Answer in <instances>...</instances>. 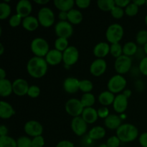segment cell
Returning a JSON list of instances; mask_svg holds the SVG:
<instances>
[{
	"label": "cell",
	"mask_w": 147,
	"mask_h": 147,
	"mask_svg": "<svg viewBox=\"0 0 147 147\" xmlns=\"http://www.w3.org/2000/svg\"><path fill=\"white\" fill-rule=\"evenodd\" d=\"M48 64L44 57L34 56L28 60L27 64V71L31 77L34 78H41L46 75Z\"/></svg>",
	"instance_id": "1"
},
{
	"label": "cell",
	"mask_w": 147,
	"mask_h": 147,
	"mask_svg": "<svg viewBox=\"0 0 147 147\" xmlns=\"http://www.w3.org/2000/svg\"><path fill=\"white\" fill-rule=\"evenodd\" d=\"M116 136L121 142L129 143L137 139L139 130L131 123H123L116 130Z\"/></svg>",
	"instance_id": "2"
},
{
	"label": "cell",
	"mask_w": 147,
	"mask_h": 147,
	"mask_svg": "<svg viewBox=\"0 0 147 147\" xmlns=\"http://www.w3.org/2000/svg\"><path fill=\"white\" fill-rule=\"evenodd\" d=\"M30 49L34 56L44 58L50 51L48 42L45 39L42 37H36L33 39L30 45Z\"/></svg>",
	"instance_id": "3"
},
{
	"label": "cell",
	"mask_w": 147,
	"mask_h": 147,
	"mask_svg": "<svg viewBox=\"0 0 147 147\" xmlns=\"http://www.w3.org/2000/svg\"><path fill=\"white\" fill-rule=\"evenodd\" d=\"M124 34V30L121 24L114 23L108 27L106 31V38L109 43L115 44L119 43L122 40Z\"/></svg>",
	"instance_id": "4"
},
{
	"label": "cell",
	"mask_w": 147,
	"mask_h": 147,
	"mask_svg": "<svg viewBox=\"0 0 147 147\" xmlns=\"http://www.w3.org/2000/svg\"><path fill=\"white\" fill-rule=\"evenodd\" d=\"M127 81L122 75H115L112 76L109 80L107 87L109 91L113 94H119L121 92L123 91L126 88Z\"/></svg>",
	"instance_id": "5"
},
{
	"label": "cell",
	"mask_w": 147,
	"mask_h": 147,
	"mask_svg": "<svg viewBox=\"0 0 147 147\" xmlns=\"http://www.w3.org/2000/svg\"><path fill=\"white\" fill-rule=\"evenodd\" d=\"M37 20L40 25L44 27H50L55 23V16L51 9L43 7L37 13Z\"/></svg>",
	"instance_id": "6"
},
{
	"label": "cell",
	"mask_w": 147,
	"mask_h": 147,
	"mask_svg": "<svg viewBox=\"0 0 147 147\" xmlns=\"http://www.w3.org/2000/svg\"><path fill=\"white\" fill-rule=\"evenodd\" d=\"M65 111L67 113L73 118L81 116L85 108L80 102V100L77 98H70L66 102Z\"/></svg>",
	"instance_id": "7"
},
{
	"label": "cell",
	"mask_w": 147,
	"mask_h": 147,
	"mask_svg": "<svg viewBox=\"0 0 147 147\" xmlns=\"http://www.w3.org/2000/svg\"><path fill=\"white\" fill-rule=\"evenodd\" d=\"M132 66V59L128 56L123 55L116 59L114 63V68L116 73L119 75L127 73Z\"/></svg>",
	"instance_id": "8"
},
{
	"label": "cell",
	"mask_w": 147,
	"mask_h": 147,
	"mask_svg": "<svg viewBox=\"0 0 147 147\" xmlns=\"http://www.w3.org/2000/svg\"><path fill=\"white\" fill-rule=\"evenodd\" d=\"M55 32L57 37L70 38L73 34V24L68 21H59L55 26Z\"/></svg>",
	"instance_id": "9"
},
{
	"label": "cell",
	"mask_w": 147,
	"mask_h": 147,
	"mask_svg": "<svg viewBox=\"0 0 147 147\" xmlns=\"http://www.w3.org/2000/svg\"><path fill=\"white\" fill-rule=\"evenodd\" d=\"M79 58L78 50L75 46H69L63 53V62L65 65L70 67L78 62Z\"/></svg>",
	"instance_id": "10"
},
{
	"label": "cell",
	"mask_w": 147,
	"mask_h": 147,
	"mask_svg": "<svg viewBox=\"0 0 147 147\" xmlns=\"http://www.w3.org/2000/svg\"><path fill=\"white\" fill-rule=\"evenodd\" d=\"M24 132L31 137H36L38 136H42L43 132L42 125L37 121L30 120L24 124Z\"/></svg>",
	"instance_id": "11"
},
{
	"label": "cell",
	"mask_w": 147,
	"mask_h": 147,
	"mask_svg": "<svg viewBox=\"0 0 147 147\" xmlns=\"http://www.w3.org/2000/svg\"><path fill=\"white\" fill-rule=\"evenodd\" d=\"M71 129L78 136H82L87 132L88 123L81 116L75 117L71 121Z\"/></svg>",
	"instance_id": "12"
},
{
	"label": "cell",
	"mask_w": 147,
	"mask_h": 147,
	"mask_svg": "<svg viewBox=\"0 0 147 147\" xmlns=\"http://www.w3.org/2000/svg\"><path fill=\"white\" fill-rule=\"evenodd\" d=\"M107 69V63L104 59L97 58L92 62L90 65V73L95 77H100L103 75Z\"/></svg>",
	"instance_id": "13"
},
{
	"label": "cell",
	"mask_w": 147,
	"mask_h": 147,
	"mask_svg": "<svg viewBox=\"0 0 147 147\" xmlns=\"http://www.w3.org/2000/svg\"><path fill=\"white\" fill-rule=\"evenodd\" d=\"M13 93L18 96H23L27 95L29 86L26 80L23 78H17L14 80L12 83Z\"/></svg>",
	"instance_id": "14"
},
{
	"label": "cell",
	"mask_w": 147,
	"mask_h": 147,
	"mask_svg": "<svg viewBox=\"0 0 147 147\" xmlns=\"http://www.w3.org/2000/svg\"><path fill=\"white\" fill-rule=\"evenodd\" d=\"M128 98L123 93H119L116 96L113 103V108L115 111L118 113H123L126 111L129 105Z\"/></svg>",
	"instance_id": "15"
},
{
	"label": "cell",
	"mask_w": 147,
	"mask_h": 147,
	"mask_svg": "<svg viewBox=\"0 0 147 147\" xmlns=\"http://www.w3.org/2000/svg\"><path fill=\"white\" fill-rule=\"evenodd\" d=\"M32 6L29 0H20L16 5V12L23 19L30 15Z\"/></svg>",
	"instance_id": "16"
},
{
	"label": "cell",
	"mask_w": 147,
	"mask_h": 147,
	"mask_svg": "<svg viewBox=\"0 0 147 147\" xmlns=\"http://www.w3.org/2000/svg\"><path fill=\"white\" fill-rule=\"evenodd\" d=\"M45 59L50 65H57L63 62V53L56 49L50 50Z\"/></svg>",
	"instance_id": "17"
},
{
	"label": "cell",
	"mask_w": 147,
	"mask_h": 147,
	"mask_svg": "<svg viewBox=\"0 0 147 147\" xmlns=\"http://www.w3.org/2000/svg\"><path fill=\"white\" fill-rule=\"evenodd\" d=\"M80 86V80L76 78L69 77L63 81V88L68 93H76L78 91Z\"/></svg>",
	"instance_id": "18"
},
{
	"label": "cell",
	"mask_w": 147,
	"mask_h": 147,
	"mask_svg": "<svg viewBox=\"0 0 147 147\" xmlns=\"http://www.w3.org/2000/svg\"><path fill=\"white\" fill-rule=\"evenodd\" d=\"M110 53V45L106 42H100L95 45L93 48V55L97 58L103 59Z\"/></svg>",
	"instance_id": "19"
},
{
	"label": "cell",
	"mask_w": 147,
	"mask_h": 147,
	"mask_svg": "<svg viewBox=\"0 0 147 147\" xmlns=\"http://www.w3.org/2000/svg\"><path fill=\"white\" fill-rule=\"evenodd\" d=\"M122 119L118 115L110 114L104 120V125L106 128L111 130H117L121 126Z\"/></svg>",
	"instance_id": "20"
},
{
	"label": "cell",
	"mask_w": 147,
	"mask_h": 147,
	"mask_svg": "<svg viewBox=\"0 0 147 147\" xmlns=\"http://www.w3.org/2000/svg\"><path fill=\"white\" fill-rule=\"evenodd\" d=\"M81 117L86 123H89V124L94 123L99 118L97 110H96L93 107L85 108L81 115Z\"/></svg>",
	"instance_id": "21"
},
{
	"label": "cell",
	"mask_w": 147,
	"mask_h": 147,
	"mask_svg": "<svg viewBox=\"0 0 147 147\" xmlns=\"http://www.w3.org/2000/svg\"><path fill=\"white\" fill-rule=\"evenodd\" d=\"M22 25L23 28L27 31L33 32L38 28L40 23L37 20V17L30 15L23 19Z\"/></svg>",
	"instance_id": "22"
},
{
	"label": "cell",
	"mask_w": 147,
	"mask_h": 147,
	"mask_svg": "<svg viewBox=\"0 0 147 147\" xmlns=\"http://www.w3.org/2000/svg\"><path fill=\"white\" fill-rule=\"evenodd\" d=\"M15 113L11 104L4 100L0 101V117L3 119H10Z\"/></svg>",
	"instance_id": "23"
},
{
	"label": "cell",
	"mask_w": 147,
	"mask_h": 147,
	"mask_svg": "<svg viewBox=\"0 0 147 147\" xmlns=\"http://www.w3.org/2000/svg\"><path fill=\"white\" fill-rule=\"evenodd\" d=\"M115 95L111 91L105 90V91L101 92L98 96V101L99 103L103 106H108L113 105V101L115 99Z\"/></svg>",
	"instance_id": "24"
},
{
	"label": "cell",
	"mask_w": 147,
	"mask_h": 147,
	"mask_svg": "<svg viewBox=\"0 0 147 147\" xmlns=\"http://www.w3.org/2000/svg\"><path fill=\"white\" fill-rule=\"evenodd\" d=\"M106 134V129L103 126H96L89 131L88 136L90 140H100L105 137Z\"/></svg>",
	"instance_id": "25"
},
{
	"label": "cell",
	"mask_w": 147,
	"mask_h": 147,
	"mask_svg": "<svg viewBox=\"0 0 147 147\" xmlns=\"http://www.w3.org/2000/svg\"><path fill=\"white\" fill-rule=\"evenodd\" d=\"M83 16L81 11L76 9H72L67 12V21L71 24L77 25L83 21Z\"/></svg>",
	"instance_id": "26"
},
{
	"label": "cell",
	"mask_w": 147,
	"mask_h": 147,
	"mask_svg": "<svg viewBox=\"0 0 147 147\" xmlns=\"http://www.w3.org/2000/svg\"><path fill=\"white\" fill-rule=\"evenodd\" d=\"M12 93V83L7 78L0 80V96L1 97H7Z\"/></svg>",
	"instance_id": "27"
},
{
	"label": "cell",
	"mask_w": 147,
	"mask_h": 147,
	"mask_svg": "<svg viewBox=\"0 0 147 147\" xmlns=\"http://www.w3.org/2000/svg\"><path fill=\"white\" fill-rule=\"evenodd\" d=\"M76 4L73 0H55L54 5L60 11L68 12L70 10L73 9V6Z\"/></svg>",
	"instance_id": "28"
},
{
	"label": "cell",
	"mask_w": 147,
	"mask_h": 147,
	"mask_svg": "<svg viewBox=\"0 0 147 147\" xmlns=\"http://www.w3.org/2000/svg\"><path fill=\"white\" fill-rule=\"evenodd\" d=\"M138 51L137 44L134 42H127L125 43L123 46V55L128 56V57H131L134 55Z\"/></svg>",
	"instance_id": "29"
},
{
	"label": "cell",
	"mask_w": 147,
	"mask_h": 147,
	"mask_svg": "<svg viewBox=\"0 0 147 147\" xmlns=\"http://www.w3.org/2000/svg\"><path fill=\"white\" fill-rule=\"evenodd\" d=\"M80 100L84 108L92 107L96 103V98L91 93H83Z\"/></svg>",
	"instance_id": "30"
},
{
	"label": "cell",
	"mask_w": 147,
	"mask_h": 147,
	"mask_svg": "<svg viewBox=\"0 0 147 147\" xmlns=\"http://www.w3.org/2000/svg\"><path fill=\"white\" fill-rule=\"evenodd\" d=\"M97 5L100 10L103 11H111L116 6L114 0H98Z\"/></svg>",
	"instance_id": "31"
},
{
	"label": "cell",
	"mask_w": 147,
	"mask_h": 147,
	"mask_svg": "<svg viewBox=\"0 0 147 147\" xmlns=\"http://www.w3.org/2000/svg\"><path fill=\"white\" fill-rule=\"evenodd\" d=\"M11 7L5 1L0 3V20H4L8 18L11 14Z\"/></svg>",
	"instance_id": "32"
},
{
	"label": "cell",
	"mask_w": 147,
	"mask_h": 147,
	"mask_svg": "<svg viewBox=\"0 0 147 147\" xmlns=\"http://www.w3.org/2000/svg\"><path fill=\"white\" fill-rule=\"evenodd\" d=\"M55 49L59 50V51L63 52L69 47L68 39L63 38V37H57L55 41Z\"/></svg>",
	"instance_id": "33"
},
{
	"label": "cell",
	"mask_w": 147,
	"mask_h": 147,
	"mask_svg": "<svg viewBox=\"0 0 147 147\" xmlns=\"http://www.w3.org/2000/svg\"><path fill=\"white\" fill-rule=\"evenodd\" d=\"M0 147H17V141L11 136H0Z\"/></svg>",
	"instance_id": "34"
},
{
	"label": "cell",
	"mask_w": 147,
	"mask_h": 147,
	"mask_svg": "<svg viewBox=\"0 0 147 147\" xmlns=\"http://www.w3.org/2000/svg\"><path fill=\"white\" fill-rule=\"evenodd\" d=\"M110 54L115 58L123 55V46L120 43H115L110 45Z\"/></svg>",
	"instance_id": "35"
},
{
	"label": "cell",
	"mask_w": 147,
	"mask_h": 147,
	"mask_svg": "<svg viewBox=\"0 0 147 147\" xmlns=\"http://www.w3.org/2000/svg\"><path fill=\"white\" fill-rule=\"evenodd\" d=\"M79 89L83 92V93H90L92 90L93 89V84L92 81L90 80L85 79V80H80V86H79Z\"/></svg>",
	"instance_id": "36"
},
{
	"label": "cell",
	"mask_w": 147,
	"mask_h": 147,
	"mask_svg": "<svg viewBox=\"0 0 147 147\" xmlns=\"http://www.w3.org/2000/svg\"><path fill=\"white\" fill-rule=\"evenodd\" d=\"M136 42L139 45H145L147 43V30H139L136 36Z\"/></svg>",
	"instance_id": "37"
},
{
	"label": "cell",
	"mask_w": 147,
	"mask_h": 147,
	"mask_svg": "<svg viewBox=\"0 0 147 147\" xmlns=\"http://www.w3.org/2000/svg\"><path fill=\"white\" fill-rule=\"evenodd\" d=\"M125 14L129 17H134L139 12V7L136 4H135L133 1L130 3L127 7L125 8Z\"/></svg>",
	"instance_id": "38"
},
{
	"label": "cell",
	"mask_w": 147,
	"mask_h": 147,
	"mask_svg": "<svg viewBox=\"0 0 147 147\" xmlns=\"http://www.w3.org/2000/svg\"><path fill=\"white\" fill-rule=\"evenodd\" d=\"M17 147H32V139L29 136H22L17 140Z\"/></svg>",
	"instance_id": "39"
},
{
	"label": "cell",
	"mask_w": 147,
	"mask_h": 147,
	"mask_svg": "<svg viewBox=\"0 0 147 147\" xmlns=\"http://www.w3.org/2000/svg\"><path fill=\"white\" fill-rule=\"evenodd\" d=\"M22 17L16 13L15 14H14V15H12L11 17H10L9 20V24L10 27H18V26L20 25V24H21L22 22Z\"/></svg>",
	"instance_id": "40"
},
{
	"label": "cell",
	"mask_w": 147,
	"mask_h": 147,
	"mask_svg": "<svg viewBox=\"0 0 147 147\" xmlns=\"http://www.w3.org/2000/svg\"><path fill=\"white\" fill-rule=\"evenodd\" d=\"M40 92H41V90H40L38 86H35V85H32V86H30V88H29L27 96L29 97L32 98H36L40 95Z\"/></svg>",
	"instance_id": "41"
},
{
	"label": "cell",
	"mask_w": 147,
	"mask_h": 147,
	"mask_svg": "<svg viewBox=\"0 0 147 147\" xmlns=\"http://www.w3.org/2000/svg\"><path fill=\"white\" fill-rule=\"evenodd\" d=\"M124 13L125 11L123 9V8H121L117 6H115L111 11V14L112 17L114 19H117V20L121 19L124 15Z\"/></svg>",
	"instance_id": "42"
},
{
	"label": "cell",
	"mask_w": 147,
	"mask_h": 147,
	"mask_svg": "<svg viewBox=\"0 0 147 147\" xmlns=\"http://www.w3.org/2000/svg\"><path fill=\"white\" fill-rule=\"evenodd\" d=\"M120 139L116 136H112L109 137L106 141V145L109 147H120L121 144Z\"/></svg>",
	"instance_id": "43"
},
{
	"label": "cell",
	"mask_w": 147,
	"mask_h": 147,
	"mask_svg": "<svg viewBox=\"0 0 147 147\" xmlns=\"http://www.w3.org/2000/svg\"><path fill=\"white\" fill-rule=\"evenodd\" d=\"M45 146V139L42 136H38L32 139V147H43Z\"/></svg>",
	"instance_id": "44"
},
{
	"label": "cell",
	"mask_w": 147,
	"mask_h": 147,
	"mask_svg": "<svg viewBox=\"0 0 147 147\" xmlns=\"http://www.w3.org/2000/svg\"><path fill=\"white\" fill-rule=\"evenodd\" d=\"M139 69L142 75L147 76V56L141 60L139 65Z\"/></svg>",
	"instance_id": "45"
},
{
	"label": "cell",
	"mask_w": 147,
	"mask_h": 147,
	"mask_svg": "<svg viewBox=\"0 0 147 147\" xmlns=\"http://www.w3.org/2000/svg\"><path fill=\"white\" fill-rule=\"evenodd\" d=\"M97 111L98 117L101 118V119H106L110 115V113H109V109L107 107H106V106L100 108V109H98Z\"/></svg>",
	"instance_id": "46"
},
{
	"label": "cell",
	"mask_w": 147,
	"mask_h": 147,
	"mask_svg": "<svg viewBox=\"0 0 147 147\" xmlns=\"http://www.w3.org/2000/svg\"><path fill=\"white\" fill-rule=\"evenodd\" d=\"M76 6L80 9H86L90 5V0H76L75 1Z\"/></svg>",
	"instance_id": "47"
},
{
	"label": "cell",
	"mask_w": 147,
	"mask_h": 147,
	"mask_svg": "<svg viewBox=\"0 0 147 147\" xmlns=\"http://www.w3.org/2000/svg\"><path fill=\"white\" fill-rule=\"evenodd\" d=\"M139 142L142 147H147V132H144L139 136Z\"/></svg>",
	"instance_id": "48"
},
{
	"label": "cell",
	"mask_w": 147,
	"mask_h": 147,
	"mask_svg": "<svg viewBox=\"0 0 147 147\" xmlns=\"http://www.w3.org/2000/svg\"><path fill=\"white\" fill-rule=\"evenodd\" d=\"M55 147H75V145L70 141L63 140L59 142Z\"/></svg>",
	"instance_id": "49"
},
{
	"label": "cell",
	"mask_w": 147,
	"mask_h": 147,
	"mask_svg": "<svg viewBox=\"0 0 147 147\" xmlns=\"http://www.w3.org/2000/svg\"><path fill=\"white\" fill-rule=\"evenodd\" d=\"M131 2V1L129 0H115L116 6L121 7V8H126Z\"/></svg>",
	"instance_id": "50"
},
{
	"label": "cell",
	"mask_w": 147,
	"mask_h": 147,
	"mask_svg": "<svg viewBox=\"0 0 147 147\" xmlns=\"http://www.w3.org/2000/svg\"><path fill=\"white\" fill-rule=\"evenodd\" d=\"M8 134V129L5 125L2 124L0 126V136H7Z\"/></svg>",
	"instance_id": "51"
},
{
	"label": "cell",
	"mask_w": 147,
	"mask_h": 147,
	"mask_svg": "<svg viewBox=\"0 0 147 147\" xmlns=\"http://www.w3.org/2000/svg\"><path fill=\"white\" fill-rule=\"evenodd\" d=\"M58 18L60 21H67V12L60 11L58 14Z\"/></svg>",
	"instance_id": "52"
},
{
	"label": "cell",
	"mask_w": 147,
	"mask_h": 147,
	"mask_svg": "<svg viewBox=\"0 0 147 147\" xmlns=\"http://www.w3.org/2000/svg\"><path fill=\"white\" fill-rule=\"evenodd\" d=\"M133 1L135 4L138 6V7H141V6H143L144 4H146V0H134Z\"/></svg>",
	"instance_id": "53"
},
{
	"label": "cell",
	"mask_w": 147,
	"mask_h": 147,
	"mask_svg": "<svg viewBox=\"0 0 147 147\" xmlns=\"http://www.w3.org/2000/svg\"><path fill=\"white\" fill-rule=\"evenodd\" d=\"M34 2L40 5H45L50 2V0H34Z\"/></svg>",
	"instance_id": "54"
},
{
	"label": "cell",
	"mask_w": 147,
	"mask_h": 147,
	"mask_svg": "<svg viewBox=\"0 0 147 147\" xmlns=\"http://www.w3.org/2000/svg\"><path fill=\"white\" fill-rule=\"evenodd\" d=\"M123 94L125 96H126V97H127L128 98H130L131 96L132 92H131V90H129V89H126V90H123Z\"/></svg>",
	"instance_id": "55"
},
{
	"label": "cell",
	"mask_w": 147,
	"mask_h": 147,
	"mask_svg": "<svg viewBox=\"0 0 147 147\" xmlns=\"http://www.w3.org/2000/svg\"><path fill=\"white\" fill-rule=\"evenodd\" d=\"M6 71L3 68L0 69V80H3V79L6 78Z\"/></svg>",
	"instance_id": "56"
},
{
	"label": "cell",
	"mask_w": 147,
	"mask_h": 147,
	"mask_svg": "<svg viewBox=\"0 0 147 147\" xmlns=\"http://www.w3.org/2000/svg\"><path fill=\"white\" fill-rule=\"evenodd\" d=\"M4 51V45H3L2 43H0V55H3Z\"/></svg>",
	"instance_id": "57"
},
{
	"label": "cell",
	"mask_w": 147,
	"mask_h": 147,
	"mask_svg": "<svg viewBox=\"0 0 147 147\" xmlns=\"http://www.w3.org/2000/svg\"><path fill=\"white\" fill-rule=\"evenodd\" d=\"M144 51L145 54H146L147 56V43L145 45H144Z\"/></svg>",
	"instance_id": "58"
},
{
	"label": "cell",
	"mask_w": 147,
	"mask_h": 147,
	"mask_svg": "<svg viewBox=\"0 0 147 147\" xmlns=\"http://www.w3.org/2000/svg\"><path fill=\"white\" fill-rule=\"evenodd\" d=\"M98 147H109L106 145V144H100Z\"/></svg>",
	"instance_id": "59"
},
{
	"label": "cell",
	"mask_w": 147,
	"mask_h": 147,
	"mask_svg": "<svg viewBox=\"0 0 147 147\" xmlns=\"http://www.w3.org/2000/svg\"><path fill=\"white\" fill-rule=\"evenodd\" d=\"M144 22H145V24H146V25L147 27V14H146V17H145V18H144Z\"/></svg>",
	"instance_id": "60"
},
{
	"label": "cell",
	"mask_w": 147,
	"mask_h": 147,
	"mask_svg": "<svg viewBox=\"0 0 147 147\" xmlns=\"http://www.w3.org/2000/svg\"><path fill=\"white\" fill-rule=\"evenodd\" d=\"M146 6L147 7V0H146Z\"/></svg>",
	"instance_id": "61"
}]
</instances>
